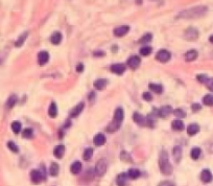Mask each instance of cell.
<instances>
[{
  "label": "cell",
  "instance_id": "26",
  "mask_svg": "<svg viewBox=\"0 0 213 186\" xmlns=\"http://www.w3.org/2000/svg\"><path fill=\"white\" fill-rule=\"evenodd\" d=\"M48 114L50 117H56L58 115V107H56V103H51L50 107H49V110H48Z\"/></svg>",
  "mask_w": 213,
  "mask_h": 186
},
{
  "label": "cell",
  "instance_id": "3",
  "mask_svg": "<svg viewBox=\"0 0 213 186\" xmlns=\"http://www.w3.org/2000/svg\"><path fill=\"white\" fill-rule=\"evenodd\" d=\"M106 168H108V161L106 159H100L97 161L96 165H95V173L97 176L102 177L106 171Z\"/></svg>",
  "mask_w": 213,
  "mask_h": 186
},
{
  "label": "cell",
  "instance_id": "45",
  "mask_svg": "<svg viewBox=\"0 0 213 186\" xmlns=\"http://www.w3.org/2000/svg\"><path fill=\"white\" fill-rule=\"evenodd\" d=\"M196 78H198V81H200L201 83H206V81H207V75H205V74H198V76H196Z\"/></svg>",
  "mask_w": 213,
  "mask_h": 186
},
{
  "label": "cell",
  "instance_id": "34",
  "mask_svg": "<svg viewBox=\"0 0 213 186\" xmlns=\"http://www.w3.org/2000/svg\"><path fill=\"white\" fill-rule=\"evenodd\" d=\"M27 35H28V32H25L23 35H21L20 37H19V39L16 41V43H15V45L17 46V47H20V46L23 44L24 41H25V39H26V37H27Z\"/></svg>",
  "mask_w": 213,
  "mask_h": 186
},
{
  "label": "cell",
  "instance_id": "35",
  "mask_svg": "<svg viewBox=\"0 0 213 186\" xmlns=\"http://www.w3.org/2000/svg\"><path fill=\"white\" fill-rule=\"evenodd\" d=\"M92 155H93V150H92L91 147H88V149L85 150L83 157H84L85 160L88 161V160H90V159L92 158Z\"/></svg>",
  "mask_w": 213,
  "mask_h": 186
},
{
  "label": "cell",
  "instance_id": "36",
  "mask_svg": "<svg viewBox=\"0 0 213 186\" xmlns=\"http://www.w3.org/2000/svg\"><path fill=\"white\" fill-rule=\"evenodd\" d=\"M152 51V49L151 46H143V47L140 48V54H142V56H144V57L151 54Z\"/></svg>",
  "mask_w": 213,
  "mask_h": 186
},
{
  "label": "cell",
  "instance_id": "1",
  "mask_svg": "<svg viewBox=\"0 0 213 186\" xmlns=\"http://www.w3.org/2000/svg\"><path fill=\"white\" fill-rule=\"evenodd\" d=\"M207 12V7L206 6H195L192 7L190 10L184 11V12H181L179 14L178 17L179 18H198L202 17L203 15H205Z\"/></svg>",
  "mask_w": 213,
  "mask_h": 186
},
{
  "label": "cell",
  "instance_id": "5",
  "mask_svg": "<svg viewBox=\"0 0 213 186\" xmlns=\"http://www.w3.org/2000/svg\"><path fill=\"white\" fill-rule=\"evenodd\" d=\"M140 58L137 56H132L131 58H129L127 60V65H129L130 68H132V69H137L139 67V65H140Z\"/></svg>",
  "mask_w": 213,
  "mask_h": 186
},
{
  "label": "cell",
  "instance_id": "18",
  "mask_svg": "<svg viewBox=\"0 0 213 186\" xmlns=\"http://www.w3.org/2000/svg\"><path fill=\"white\" fill-rule=\"evenodd\" d=\"M173 159L174 161L178 163L180 162L182 158V149L180 146H174L173 149Z\"/></svg>",
  "mask_w": 213,
  "mask_h": 186
},
{
  "label": "cell",
  "instance_id": "38",
  "mask_svg": "<svg viewBox=\"0 0 213 186\" xmlns=\"http://www.w3.org/2000/svg\"><path fill=\"white\" fill-rule=\"evenodd\" d=\"M173 113L177 117H180V118H184V117L186 116V113H185V111L182 110V109H176V110H173Z\"/></svg>",
  "mask_w": 213,
  "mask_h": 186
},
{
  "label": "cell",
  "instance_id": "41",
  "mask_svg": "<svg viewBox=\"0 0 213 186\" xmlns=\"http://www.w3.org/2000/svg\"><path fill=\"white\" fill-rule=\"evenodd\" d=\"M152 34H146V35H144L143 37L141 38L139 42H140V43H146V42H149V41H152Z\"/></svg>",
  "mask_w": 213,
  "mask_h": 186
},
{
  "label": "cell",
  "instance_id": "16",
  "mask_svg": "<svg viewBox=\"0 0 213 186\" xmlns=\"http://www.w3.org/2000/svg\"><path fill=\"white\" fill-rule=\"evenodd\" d=\"M62 34L61 32H54L52 35H51V37H50V42L52 43V44L54 45H58L61 43V41H62Z\"/></svg>",
  "mask_w": 213,
  "mask_h": 186
},
{
  "label": "cell",
  "instance_id": "11",
  "mask_svg": "<svg viewBox=\"0 0 213 186\" xmlns=\"http://www.w3.org/2000/svg\"><path fill=\"white\" fill-rule=\"evenodd\" d=\"M198 31H196L195 28H192V27L188 28L186 32H185V37H186V39L188 40H195L196 38H198Z\"/></svg>",
  "mask_w": 213,
  "mask_h": 186
},
{
  "label": "cell",
  "instance_id": "8",
  "mask_svg": "<svg viewBox=\"0 0 213 186\" xmlns=\"http://www.w3.org/2000/svg\"><path fill=\"white\" fill-rule=\"evenodd\" d=\"M49 60V53L47 51H41L38 53V63L40 65H44L48 62Z\"/></svg>",
  "mask_w": 213,
  "mask_h": 186
},
{
  "label": "cell",
  "instance_id": "44",
  "mask_svg": "<svg viewBox=\"0 0 213 186\" xmlns=\"http://www.w3.org/2000/svg\"><path fill=\"white\" fill-rule=\"evenodd\" d=\"M205 84H206L207 88H208L209 90H211V91H213V78H207V81Z\"/></svg>",
  "mask_w": 213,
  "mask_h": 186
},
{
  "label": "cell",
  "instance_id": "39",
  "mask_svg": "<svg viewBox=\"0 0 213 186\" xmlns=\"http://www.w3.org/2000/svg\"><path fill=\"white\" fill-rule=\"evenodd\" d=\"M7 146H9V149H10L12 152H14V153H18V152H19V149H18V146H16L15 142L9 141V142H7Z\"/></svg>",
  "mask_w": 213,
  "mask_h": 186
},
{
  "label": "cell",
  "instance_id": "29",
  "mask_svg": "<svg viewBox=\"0 0 213 186\" xmlns=\"http://www.w3.org/2000/svg\"><path fill=\"white\" fill-rule=\"evenodd\" d=\"M119 128H120V122L114 120V121H112L111 124L108 125L106 130H108V132H115V131L118 130Z\"/></svg>",
  "mask_w": 213,
  "mask_h": 186
},
{
  "label": "cell",
  "instance_id": "40",
  "mask_svg": "<svg viewBox=\"0 0 213 186\" xmlns=\"http://www.w3.org/2000/svg\"><path fill=\"white\" fill-rule=\"evenodd\" d=\"M32 130L31 129H25V130H23V133H22V136L24 138H31L32 137Z\"/></svg>",
  "mask_w": 213,
  "mask_h": 186
},
{
  "label": "cell",
  "instance_id": "25",
  "mask_svg": "<svg viewBox=\"0 0 213 186\" xmlns=\"http://www.w3.org/2000/svg\"><path fill=\"white\" fill-rule=\"evenodd\" d=\"M171 128H173V130L174 131H182L183 129H184V124H183L182 120H173V122H171Z\"/></svg>",
  "mask_w": 213,
  "mask_h": 186
},
{
  "label": "cell",
  "instance_id": "28",
  "mask_svg": "<svg viewBox=\"0 0 213 186\" xmlns=\"http://www.w3.org/2000/svg\"><path fill=\"white\" fill-rule=\"evenodd\" d=\"M59 169H60V166H59L58 163H51L50 167H49V174H50L51 176H53V177L58 176Z\"/></svg>",
  "mask_w": 213,
  "mask_h": 186
},
{
  "label": "cell",
  "instance_id": "15",
  "mask_svg": "<svg viewBox=\"0 0 213 186\" xmlns=\"http://www.w3.org/2000/svg\"><path fill=\"white\" fill-rule=\"evenodd\" d=\"M201 180L203 181L204 183H209L211 182L212 180V175L210 173L209 169H204L203 171H202L201 174Z\"/></svg>",
  "mask_w": 213,
  "mask_h": 186
},
{
  "label": "cell",
  "instance_id": "48",
  "mask_svg": "<svg viewBox=\"0 0 213 186\" xmlns=\"http://www.w3.org/2000/svg\"><path fill=\"white\" fill-rule=\"evenodd\" d=\"M192 110L194 112L201 110V105H198V104H193V105H192Z\"/></svg>",
  "mask_w": 213,
  "mask_h": 186
},
{
  "label": "cell",
  "instance_id": "21",
  "mask_svg": "<svg viewBox=\"0 0 213 186\" xmlns=\"http://www.w3.org/2000/svg\"><path fill=\"white\" fill-rule=\"evenodd\" d=\"M108 80H105V78H100V80H96L93 83V86L98 90H102L105 87L108 85Z\"/></svg>",
  "mask_w": 213,
  "mask_h": 186
},
{
  "label": "cell",
  "instance_id": "6",
  "mask_svg": "<svg viewBox=\"0 0 213 186\" xmlns=\"http://www.w3.org/2000/svg\"><path fill=\"white\" fill-rule=\"evenodd\" d=\"M31 179L32 182L36 183V184L40 183L43 180L42 171H38V169H34V171H31Z\"/></svg>",
  "mask_w": 213,
  "mask_h": 186
},
{
  "label": "cell",
  "instance_id": "23",
  "mask_svg": "<svg viewBox=\"0 0 213 186\" xmlns=\"http://www.w3.org/2000/svg\"><path fill=\"white\" fill-rule=\"evenodd\" d=\"M64 152H65V146H58L54 147L53 155H54V157H56V158H62L63 155H64Z\"/></svg>",
  "mask_w": 213,
  "mask_h": 186
},
{
  "label": "cell",
  "instance_id": "31",
  "mask_svg": "<svg viewBox=\"0 0 213 186\" xmlns=\"http://www.w3.org/2000/svg\"><path fill=\"white\" fill-rule=\"evenodd\" d=\"M149 88L154 92L157 93V94H161L163 91V87L159 84H149Z\"/></svg>",
  "mask_w": 213,
  "mask_h": 186
},
{
  "label": "cell",
  "instance_id": "24",
  "mask_svg": "<svg viewBox=\"0 0 213 186\" xmlns=\"http://www.w3.org/2000/svg\"><path fill=\"white\" fill-rule=\"evenodd\" d=\"M134 121H135L137 125H146L145 118H144V117L142 116V115H140L139 113H137V112L134 114Z\"/></svg>",
  "mask_w": 213,
  "mask_h": 186
},
{
  "label": "cell",
  "instance_id": "33",
  "mask_svg": "<svg viewBox=\"0 0 213 186\" xmlns=\"http://www.w3.org/2000/svg\"><path fill=\"white\" fill-rule=\"evenodd\" d=\"M201 149H198V147H194V149H192L191 150V158H192V159H194V160H196V159H198V158H200V156H201Z\"/></svg>",
  "mask_w": 213,
  "mask_h": 186
},
{
  "label": "cell",
  "instance_id": "27",
  "mask_svg": "<svg viewBox=\"0 0 213 186\" xmlns=\"http://www.w3.org/2000/svg\"><path fill=\"white\" fill-rule=\"evenodd\" d=\"M127 177L131 178V179H137V178L140 177V171L137 168H131L127 171Z\"/></svg>",
  "mask_w": 213,
  "mask_h": 186
},
{
  "label": "cell",
  "instance_id": "49",
  "mask_svg": "<svg viewBox=\"0 0 213 186\" xmlns=\"http://www.w3.org/2000/svg\"><path fill=\"white\" fill-rule=\"evenodd\" d=\"M209 41H210V42H211V43H213V35H212V36H210Z\"/></svg>",
  "mask_w": 213,
  "mask_h": 186
},
{
  "label": "cell",
  "instance_id": "46",
  "mask_svg": "<svg viewBox=\"0 0 213 186\" xmlns=\"http://www.w3.org/2000/svg\"><path fill=\"white\" fill-rule=\"evenodd\" d=\"M158 186H176V185L170 181H162V182L159 183V185Z\"/></svg>",
  "mask_w": 213,
  "mask_h": 186
},
{
  "label": "cell",
  "instance_id": "37",
  "mask_svg": "<svg viewBox=\"0 0 213 186\" xmlns=\"http://www.w3.org/2000/svg\"><path fill=\"white\" fill-rule=\"evenodd\" d=\"M12 130L15 134H18L21 131V124L19 121H14L12 124Z\"/></svg>",
  "mask_w": 213,
  "mask_h": 186
},
{
  "label": "cell",
  "instance_id": "10",
  "mask_svg": "<svg viewBox=\"0 0 213 186\" xmlns=\"http://www.w3.org/2000/svg\"><path fill=\"white\" fill-rule=\"evenodd\" d=\"M105 142H106V137H105V135H103V134L98 133V134H96V135L94 136L93 143L95 144V146H103V144H105Z\"/></svg>",
  "mask_w": 213,
  "mask_h": 186
},
{
  "label": "cell",
  "instance_id": "17",
  "mask_svg": "<svg viewBox=\"0 0 213 186\" xmlns=\"http://www.w3.org/2000/svg\"><path fill=\"white\" fill-rule=\"evenodd\" d=\"M81 168H83V165H81V163L80 162V161H75V162H73L72 164H71L70 171L72 174L76 175V174H78L81 171Z\"/></svg>",
  "mask_w": 213,
  "mask_h": 186
},
{
  "label": "cell",
  "instance_id": "47",
  "mask_svg": "<svg viewBox=\"0 0 213 186\" xmlns=\"http://www.w3.org/2000/svg\"><path fill=\"white\" fill-rule=\"evenodd\" d=\"M83 70H84V65L81 64V63H80V64L76 66V71H77V72H83Z\"/></svg>",
  "mask_w": 213,
  "mask_h": 186
},
{
  "label": "cell",
  "instance_id": "22",
  "mask_svg": "<svg viewBox=\"0 0 213 186\" xmlns=\"http://www.w3.org/2000/svg\"><path fill=\"white\" fill-rule=\"evenodd\" d=\"M198 131H200V127L196 124H191L188 125V128H187V133H188V135H190V136L195 135Z\"/></svg>",
  "mask_w": 213,
  "mask_h": 186
},
{
  "label": "cell",
  "instance_id": "2",
  "mask_svg": "<svg viewBox=\"0 0 213 186\" xmlns=\"http://www.w3.org/2000/svg\"><path fill=\"white\" fill-rule=\"evenodd\" d=\"M159 166L164 175H170L171 174V165L168 160V155L165 151H162L159 157Z\"/></svg>",
  "mask_w": 213,
  "mask_h": 186
},
{
  "label": "cell",
  "instance_id": "4",
  "mask_svg": "<svg viewBox=\"0 0 213 186\" xmlns=\"http://www.w3.org/2000/svg\"><path fill=\"white\" fill-rule=\"evenodd\" d=\"M170 53L168 50H165V49H161L157 53V56H156V59L158 61L162 62V63H166L170 60Z\"/></svg>",
  "mask_w": 213,
  "mask_h": 186
},
{
  "label": "cell",
  "instance_id": "43",
  "mask_svg": "<svg viewBox=\"0 0 213 186\" xmlns=\"http://www.w3.org/2000/svg\"><path fill=\"white\" fill-rule=\"evenodd\" d=\"M120 158H121V160H123V161H131L132 160L130 157V155L127 154V152H121V156H120Z\"/></svg>",
  "mask_w": 213,
  "mask_h": 186
},
{
  "label": "cell",
  "instance_id": "30",
  "mask_svg": "<svg viewBox=\"0 0 213 186\" xmlns=\"http://www.w3.org/2000/svg\"><path fill=\"white\" fill-rule=\"evenodd\" d=\"M17 102H18V97L16 95H10L6 102V107L7 108H13L17 104Z\"/></svg>",
  "mask_w": 213,
  "mask_h": 186
},
{
  "label": "cell",
  "instance_id": "13",
  "mask_svg": "<svg viewBox=\"0 0 213 186\" xmlns=\"http://www.w3.org/2000/svg\"><path fill=\"white\" fill-rule=\"evenodd\" d=\"M127 174H120L116 178V183L118 186H127Z\"/></svg>",
  "mask_w": 213,
  "mask_h": 186
},
{
  "label": "cell",
  "instance_id": "42",
  "mask_svg": "<svg viewBox=\"0 0 213 186\" xmlns=\"http://www.w3.org/2000/svg\"><path fill=\"white\" fill-rule=\"evenodd\" d=\"M142 97H143V99L146 100V102H151L152 99V96L149 92H144L143 94H142Z\"/></svg>",
  "mask_w": 213,
  "mask_h": 186
},
{
  "label": "cell",
  "instance_id": "9",
  "mask_svg": "<svg viewBox=\"0 0 213 186\" xmlns=\"http://www.w3.org/2000/svg\"><path fill=\"white\" fill-rule=\"evenodd\" d=\"M173 110L170 106H164L159 110V116L162 117V118H166V117H167L170 113H173Z\"/></svg>",
  "mask_w": 213,
  "mask_h": 186
},
{
  "label": "cell",
  "instance_id": "32",
  "mask_svg": "<svg viewBox=\"0 0 213 186\" xmlns=\"http://www.w3.org/2000/svg\"><path fill=\"white\" fill-rule=\"evenodd\" d=\"M203 103L206 106H209V107L213 106V95H211V94L205 95L204 98H203Z\"/></svg>",
  "mask_w": 213,
  "mask_h": 186
},
{
  "label": "cell",
  "instance_id": "12",
  "mask_svg": "<svg viewBox=\"0 0 213 186\" xmlns=\"http://www.w3.org/2000/svg\"><path fill=\"white\" fill-rule=\"evenodd\" d=\"M84 106H85L84 103H80L77 106L74 107V108H73L72 110H71V112H70V116L71 117H77L81 113V111H83Z\"/></svg>",
  "mask_w": 213,
  "mask_h": 186
},
{
  "label": "cell",
  "instance_id": "19",
  "mask_svg": "<svg viewBox=\"0 0 213 186\" xmlns=\"http://www.w3.org/2000/svg\"><path fill=\"white\" fill-rule=\"evenodd\" d=\"M196 58H198V51L194 50V49L187 51V53H185V60H186L187 62H192V61H194V60H195Z\"/></svg>",
  "mask_w": 213,
  "mask_h": 186
},
{
  "label": "cell",
  "instance_id": "7",
  "mask_svg": "<svg viewBox=\"0 0 213 186\" xmlns=\"http://www.w3.org/2000/svg\"><path fill=\"white\" fill-rule=\"evenodd\" d=\"M129 31H130V26L122 25V26H119L114 29V35H115L116 37H123L124 35H127V32H129Z\"/></svg>",
  "mask_w": 213,
  "mask_h": 186
},
{
  "label": "cell",
  "instance_id": "20",
  "mask_svg": "<svg viewBox=\"0 0 213 186\" xmlns=\"http://www.w3.org/2000/svg\"><path fill=\"white\" fill-rule=\"evenodd\" d=\"M123 117H124L123 110H122L121 108H117L115 112H114V120H116V121H118V122H121L122 120H123Z\"/></svg>",
  "mask_w": 213,
  "mask_h": 186
},
{
  "label": "cell",
  "instance_id": "14",
  "mask_svg": "<svg viewBox=\"0 0 213 186\" xmlns=\"http://www.w3.org/2000/svg\"><path fill=\"white\" fill-rule=\"evenodd\" d=\"M112 72L117 73V74H122L125 71V66L123 64H114L111 66Z\"/></svg>",
  "mask_w": 213,
  "mask_h": 186
}]
</instances>
